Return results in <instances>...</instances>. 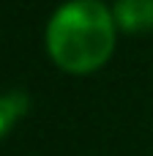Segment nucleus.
<instances>
[{
	"label": "nucleus",
	"mask_w": 153,
	"mask_h": 156,
	"mask_svg": "<svg viewBox=\"0 0 153 156\" xmlns=\"http://www.w3.org/2000/svg\"><path fill=\"white\" fill-rule=\"evenodd\" d=\"M115 16L101 0H68L47 25V52L60 71H99L115 52Z\"/></svg>",
	"instance_id": "1"
},
{
	"label": "nucleus",
	"mask_w": 153,
	"mask_h": 156,
	"mask_svg": "<svg viewBox=\"0 0 153 156\" xmlns=\"http://www.w3.org/2000/svg\"><path fill=\"white\" fill-rule=\"evenodd\" d=\"M112 16L123 33H151L153 30V0H115Z\"/></svg>",
	"instance_id": "2"
},
{
	"label": "nucleus",
	"mask_w": 153,
	"mask_h": 156,
	"mask_svg": "<svg viewBox=\"0 0 153 156\" xmlns=\"http://www.w3.org/2000/svg\"><path fill=\"white\" fill-rule=\"evenodd\" d=\"M27 107H30V99L22 90H11L0 96V137L11 132V126L27 112Z\"/></svg>",
	"instance_id": "3"
}]
</instances>
